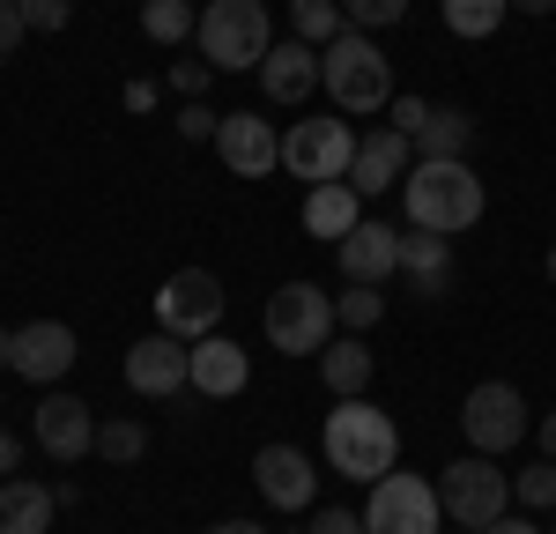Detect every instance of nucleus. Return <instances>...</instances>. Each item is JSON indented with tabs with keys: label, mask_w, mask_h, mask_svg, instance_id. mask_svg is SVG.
I'll return each instance as SVG.
<instances>
[{
	"label": "nucleus",
	"mask_w": 556,
	"mask_h": 534,
	"mask_svg": "<svg viewBox=\"0 0 556 534\" xmlns=\"http://www.w3.org/2000/svg\"><path fill=\"white\" fill-rule=\"evenodd\" d=\"M401 201H408V230H438V238H460L482 223V178L453 156V164H416L401 178Z\"/></svg>",
	"instance_id": "1"
},
{
	"label": "nucleus",
	"mask_w": 556,
	"mask_h": 534,
	"mask_svg": "<svg viewBox=\"0 0 556 534\" xmlns=\"http://www.w3.org/2000/svg\"><path fill=\"white\" fill-rule=\"evenodd\" d=\"M327 460H334V475L349 483H379L393 475V460H401V431H393V416L371 408V400H334V416H327Z\"/></svg>",
	"instance_id": "2"
},
{
	"label": "nucleus",
	"mask_w": 556,
	"mask_h": 534,
	"mask_svg": "<svg viewBox=\"0 0 556 534\" xmlns=\"http://www.w3.org/2000/svg\"><path fill=\"white\" fill-rule=\"evenodd\" d=\"M319 89L342 112H379V104H393V60L379 52V38L342 30V38L319 52Z\"/></svg>",
	"instance_id": "3"
},
{
	"label": "nucleus",
	"mask_w": 556,
	"mask_h": 534,
	"mask_svg": "<svg viewBox=\"0 0 556 534\" xmlns=\"http://www.w3.org/2000/svg\"><path fill=\"white\" fill-rule=\"evenodd\" d=\"M438 505H445V520L453 527H497L505 520V505H513V475H505V460H490V453H468V460H453L445 475H438Z\"/></svg>",
	"instance_id": "4"
},
{
	"label": "nucleus",
	"mask_w": 556,
	"mask_h": 534,
	"mask_svg": "<svg viewBox=\"0 0 556 534\" xmlns=\"http://www.w3.org/2000/svg\"><path fill=\"white\" fill-rule=\"evenodd\" d=\"M193 38H201V60H208V67H260V60L275 52L267 0H208Z\"/></svg>",
	"instance_id": "5"
},
{
	"label": "nucleus",
	"mask_w": 556,
	"mask_h": 534,
	"mask_svg": "<svg viewBox=\"0 0 556 534\" xmlns=\"http://www.w3.org/2000/svg\"><path fill=\"white\" fill-rule=\"evenodd\" d=\"M334 297L319 290V282H282L275 297H267V342L282 356H319L334 342Z\"/></svg>",
	"instance_id": "6"
},
{
	"label": "nucleus",
	"mask_w": 556,
	"mask_h": 534,
	"mask_svg": "<svg viewBox=\"0 0 556 534\" xmlns=\"http://www.w3.org/2000/svg\"><path fill=\"white\" fill-rule=\"evenodd\" d=\"M460 438H468L475 453H490V460H505V453L527 438V400H519L513 379L468 386V400H460Z\"/></svg>",
	"instance_id": "7"
},
{
	"label": "nucleus",
	"mask_w": 556,
	"mask_h": 534,
	"mask_svg": "<svg viewBox=\"0 0 556 534\" xmlns=\"http://www.w3.org/2000/svg\"><path fill=\"white\" fill-rule=\"evenodd\" d=\"M156 327L178 334V342H201L223 327V282H215L208 267H178L172 282L156 290Z\"/></svg>",
	"instance_id": "8"
},
{
	"label": "nucleus",
	"mask_w": 556,
	"mask_h": 534,
	"mask_svg": "<svg viewBox=\"0 0 556 534\" xmlns=\"http://www.w3.org/2000/svg\"><path fill=\"white\" fill-rule=\"evenodd\" d=\"M438 490L424 475H379L371 483V505H364V534H438Z\"/></svg>",
	"instance_id": "9"
},
{
	"label": "nucleus",
	"mask_w": 556,
	"mask_h": 534,
	"mask_svg": "<svg viewBox=\"0 0 556 534\" xmlns=\"http://www.w3.org/2000/svg\"><path fill=\"white\" fill-rule=\"evenodd\" d=\"M349 156H356V134L342 119H298V127L282 134V171H298L304 186L349 178Z\"/></svg>",
	"instance_id": "10"
},
{
	"label": "nucleus",
	"mask_w": 556,
	"mask_h": 534,
	"mask_svg": "<svg viewBox=\"0 0 556 534\" xmlns=\"http://www.w3.org/2000/svg\"><path fill=\"white\" fill-rule=\"evenodd\" d=\"M253 483H260V505H275V512H312L319 468H312L304 445H260L253 453Z\"/></svg>",
	"instance_id": "11"
},
{
	"label": "nucleus",
	"mask_w": 556,
	"mask_h": 534,
	"mask_svg": "<svg viewBox=\"0 0 556 534\" xmlns=\"http://www.w3.org/2000/svg\"><path fill=\"white\" fill-rule=\"evenodd\" d=\"M8 371L30 379V386H60V379L75 371V327H60V319H30V327H15V342H8Z\"/></svg>",
	"instance_id": "12"
},
{
	"label": "nucleus",
	"mask_w": 556,
	"mask_h": 534,
	"mask_svg": "<svg viewBox=\"0 0 556 534\" xmlns=\"http://www.w3.org/2000/svg\"><path fill=\"white\" fill-rule=\"evenodd\" d=\"M186 356H193V342H178V334H141L127 349V386L134 394H149V400H164V394H178L186 386Z\"/></svg>",
	"instance_id": "13"
},
{
	"label": "nucleus",
	"mask_w": 556,
	"mask_h": 534,
	"mask_svg": "<svg viewBox=\"0 0 556 534\" xmlns=\"http://www.w3.org/2000/svg\"><path fill=\"white\" fill-rule=\"evenodd\" d=\"M334 253H342V275H349V282L386 290V275H401V230H393V223H379V216H364L342 245H334Z\"/></svg>",
	"instance_id": "14"
},
{
	"label": "nucleus",
	"mask_w": 556,
	"mask_h": 534,
	"mask_svg": "<svg viewBox=\"0 0 556 534\" xmlns=\"http://www.w3.org/2000/svg\"><path fill=\"white\" fill-rule=\"evenodd\" d=\"M215 149H223V164H230L238 178H267L275 164H282V134L267 127L260 112H230L223 134H215Z\"/></svg>",
	"instance_id": "15"
},
{
	"label": "nucleus",
	"mask_w": 556,
	"mask_h": 534,
	"mask_svg": "<svg viewBox=\"0 0 556 534\" xmlns=\"http://www.w3.org/2000/svg\"><path fill=\"white\" fill-rule=\"evenodd\" d=\"M38 445L52 460H83L97 453V416L83 408V394H45L38 400Z\"/></svg>",
	"instance_id": "16"
},
{
	"label": "nucleus",
	"mask_w": 556,
	"mask_h": 534,
	"mask_svg": "<svg viewBox=\"0 0 556 534\" xmlns=\"http://www.w3.org/2000/svg\"><path fill=\"white\" fill-rule=\"evenodd\" d=\"M408 134H393V127H379V134H364L356 141V156H349V186L371 201V193H386V186H401L408 178Z\"/></svg>",
	"instance_id": "17"
},
{
	"label": "nucleus",
	"mask_w": 556,
	"mask_h": 534,
	"mask_svg": "<svg viewBox=\"0 0 556 534\" xmlns=\"http://www.w3.org/2000/svg\"><path fill=\"white\" fill-rule=\"evenodd\" d=\"M245 379H253V364H245V349H238V342H223V334H201V342H193V356H186V386H201L208 400L245 394Z\"/></svg>",
	"instance_id": "18"
},
{
	"label": "nucleus",
	"mask_w": 556,
	"mask_h": 534,
	"mask_svg": "<svg viewBox=\"0 0 556 534\" xmlns=\"http://www.w3.org/2000/svg\"><path fill=\"white\" fill-rule=\"evenodd\" d=\"M298 223H304V238H327V245H342L349 230L364 223V193H356L349 178H327V186H312V193H304Z\"/></svg>",
	"instance_id": "19"
},
{
	"label": "nucleus",
	"mask_w": 556,
	"mask_h": 534,
	"mask_svg": "<svg viewBox=\"0 0 556 534\" xmlns=\"http://www.w3.org/2000/svg\"><path fill=\"white\" fill-rule=\"evenodd\" d=\"M260 89H267V104H304V97L319 89V52L304 38L275 44V52L260 60Z\"/></svg>",
	"instance_id": "20"
},
{
	"label": "nucleus",
	"mask_w": 556,
	"mask_h": 534,
	"mask_svg": "<svg viewBox=\"0 0 556 534\" xmlns=\"http://www.w3.org/2000/svg\"><path fill=\"white\" fill-rule=\"evenodd\" d=\"M60 512V490L30 483V475H8L0 483V534H45Z\"/></svg>",
	"instance_id": "21"
},
{
	"label": "nucleus",
	"mask_w": 556,
	"mask_h": 534,
	"mask_svg": "<svg viewBox=\"0 0 556 534\" xmlns=\"http://www.w3.org/2000/svg\"><path fill=\"white\" fill-rule=\"evenodd\" d=\"M401 275H408L424 297H438V290L453 282V245H445L438 230H401Z\"/></svg>",
	"instance_id": "22"
},
{
	"label": "nucleus",
	"mask_w": 556,
	"mask_h": 534,
	"mask_svg": "<svg viewBox=\"0 0 556 534\" xmlns=\"http://www.w3.org/2000/svg\"><path fill=\"white\" fill-rule=\"evenodd\" d=\"M319 386H327V394H342V400H356L364 386H371V342H364V334L327 342V349H319Z\"/></svg>",
	"instance_id": "23"
},
{
	"label": "nucleus",
	"mask_w": 556,
	"mask_h": 534,
	"mask_svg": "<svg viewBox=\"0 0 556 534\" xmlns=\"http://www.w3.org/2000/svg\"><path fill=\"white\" fill-rule=\"evenodd\" d=\"M475 141V119L460 112V104H430L424 134H416V149H424V164H453L460 149Z\"/></svg>",
	"instance_id": "24"
},
{
	"label": "nucleus",
	"mask_w": 556,
	"mask_h": 534,
	"mask_svg": "<svg viewBox=\"0 0 556 534\" xmlns=\"http://www.w3.org/2000/svg\"><path fill=\"white\" fill-rule=\"evenodd\" d=\"M290 30H298L312 52H327V44L349 30V15H342V0H290Z\"/></svg>",
	"instance_id": "25"
},
{
	"label": "nucleus",
	"mask_w": 556,
	"mask_h": 534,
	"mask_svg": "<svg viewBox=\"0 0 556 534\" xmlns=\"http://www.w3.org/2000/svg\"><path fill=\"white\" fill-rule=\"evenodd\" d=\"M453 38H497V23L513 15V0H438Z\"/></svg>",
	"instance_id": "26"
},
{
	"label": "nucleus",
	"mask_w": 556,
	"mask_h": 534,
	"mask_svg": "<svg viewBox=\"0 0 556 534\" xmlns=\"http://www.w3.org/2000/svg\"><path fill=\"white\" fill-rule=\"evenodd\" d=\"M201 30V15L186 8V0H141V38H156V44H186Z\"/></svg>",
	"instance_id": "27"
},
{
	"label": "nucleus",
	"mask_w": 556,
	"mask_h": 534,
	"mask_svg": "<svg viewBox=\"0 0 556 534\" xmlns=\"http://www.w3.org/2000/svg\"><path fill=\"white\" fill-rule=\"evenodd\" d=\"M334 319H342L349 334H364V327H379V319H386V290H371V282H349L342 297H334Z\"/></svg>",
	"instance_id": "28"
},
{
	"label": "nucleus",
	"mask_w": 556,
	"mask_h": 534,
	"mask_svg": "<svg viewBox=\"0 0 556 534\" xmlns=\"http://www.w3.org/2000/svg\"><path fill=\"white\" fill-rule=\"evenodd\" d=\"M97 453H104L112 468H134V460L149 453V431H141V423H97Z\"/></svg>",
	"instance_id": "29"
},
{
	"label": "nucleus",
	"mask_w": 556,
	"mask_h": 534,
	"mask_svg": "<svg viewBox=\"0 0 556 534\" xmlns=\"http://www.w3.org/2000/svg\"><path fill=\"white\" fill-rule=\"evenodd\" d=\"M513 497H519V505H534V512H556V460L519 468V475H513Z\"/></svg>",
	"instance_id": "30"
},
{
	"label": "nucleus",
	"mask_w": 556,
	"mask_h": 534,
	"mask_svg": "<svg viewBox=\"0 0 556 534\" xmlns=\"http://www.w3.org/2000/svg\"><path fill=\"white\" fill-rule=\"evenodd\" d=\"M349 30H393L401 15H408V0H342Z\"/></svg>",
	"instance_id": "31"
},
{
	"label": "nucleus",
	"mask_w": 556,
	"mask_h": 534,
	"mask_svg": "<svg viewBox=\"0 0 556 534\" xmlns=\"http://www.w3.org/2000/svg\"><path fill=\"white\" fill-rule=\"evenodd\" d=\"M424 119H430V104H424V97H401V89H393V104H386V127L416 141V134H424Z\"/></svg>",
	"instance_id": "32"
},
{
	"label": "nucleus",
	"mask_w": 556,
	"mask_h": 534,
	"mask_svg": "<svg viewBox=\"0 0 556 534\" xmlns=\"http://www.w3.org/2000/svg\"><path fill=\"white\" fill-rule=\"evenodd\" d=\"M15 8L30 30H67V15H75V0H15Z\"/></svg>",
	"instance_id": "33"
},
{
	"label": "nucleus",
	"mask_w": 556,
	"mask_h": 534,
	"mask_svg": "<svg viewBox=\"0 0 556 534\" xmlns=\"http://www.w3.org/2000/svg\"><path fill=\"white\" fill-rule=\"evenodd\" d=\"M304 534H364V512H349V505H319V512L304 520Z\"/></svg>",
	"instance_id": "34"
},
{
	"label": "nucleus",
	"mask_w": 556,
	"mask_h": 534,
	"mask_svg": "<svg viewBox=\"0 0 556 534\" xmlns=\"http://www.w3.org/2000/svg\"><path fill=\"white\" fill-rule=\"evenodd\" d=\"M178 134H186V141H215V134H223V119H215V112H208V97L178 112Z\"/></svg>",
	"instance_id": "35"
},
{
	"label": "nucleus",
	"mask_w": 556,
	"mask_h": 534,
	"mask_svg": "<svg viewBox=\"0 0 556 534\" xmlns=\"http://www.w3.org/2000/svg\"><path fill=\"white\" fill-rule=\"evenodd\" d=\"M172 89H186V104H201V97H208V67H201V60H178Z\"/></svg>",
	"instance_id": "36"
},
{
	"label": "nucleus",
	"mask_w": 556,
	"mask_h": 534,
	"mask_svg": "<svg viewBox=\"0 0 556 534\" xmlns=\"http://www.w3.org/2000/svg\"><path fill=\"white\" fill-rule=\"evenodd\" d=\"M23 38H30V23H23V8H15V0H0V60H8V52H15Z\"/></svg>",
	"instance_id": "37"
},
{
	"label": "nucleus",
	"mask_w": 556,
	"mask_h": 534,
	"mask_svg": "<svg viewBox=\"0 0 556 534\" xmlns=\"http://www.w3.org/2000/svg\"><path fill=\"white\" fill-rule=\"evenodd\" d=\"M119 104H127L134 119H141V112H149V104H156V82H127V97H119Z\"/></svg>",
	"instance_id": "38"
},
{
	"label": "nucleus",
	"mask_w": 556,
	"mask_h": 534,
	"mask_svg": "<svg viewBox=\"0 0 556 534\" xmlns=\"http://www.w3.org/2000/svg\"><path fill=\"white\" fill-rule=\"evenodd\" d=\"M15 460H23V445H15V431H8V423H0V483H8V475H15Z\"/></svg>",
	"instance_id": "39"
},
{
	"label": "nucleus",
	"mask_w": 556,
	"mask_h": 534,
	"mask_svg": "<svg viewBox=\"0 0 556 534\" xmlns=\"http://www.w3.org/2000/svg\"><path fill=\"white\" fill-rule=\"evenodd\" d=\"M534 438H542V460H556V408L542 416V431H534Z\"/></svg>",
	"instance_id": "40"
},
{
	"label": "nucleus",
	"mask_w": 556,
	"mask_h": 534,
	"mask_svg": "<svg viewBox=\"0 0 556 534\" xmlns=\"http://www.w3.org/2000/svg\"><path fill=\"white\" fill-rule=\"evenodd\" d=\"M482 534H542V527H534V520H513V512H505L497 527H482Z\"/></svg>",
	"instance_id": "41"
},
{
	"label": "nucleus",
	"mask_w": 556,
	"mask_h": 534,
	"mask_svg": "<svg viewBox=\"0 0 556 534\" xmlns=\"http://www.w3.org/2000/svg\"><path fill=\"white\" fill-rule=\"evenodd\" d=\"M208 534H267V527H260V520H215Z\"/></svg>",
	"instance_id": "42"
},
{
	"label": "nucleus",
	"mask_w": 556,
	"mask_h": 534,
	"mask_svg": "<svg viewBox=\"0 0 556 534\" xmlns=\"http://www.w3.org/2000/svg\"><path fill=\"white\" fill-rule=\"evenodd\" d=\"M513 8H527V15H556V0H513Z\"/></svg>",
	"instance_id": "43"
},
{
	"label": "nucleus",
	"mask_w": 556,
	"mask_h": 534,
	"mask_svg": "<svg viewBox=\"0 0 556 534\" xmlns=\"http://www.w3.org/2000/svg\"><path fill=\"white\" fill-rule=\"evenodd\" d=\"M8 342H15V327H0V364H8Z\"/></svg>",
	"instance_id": "44"
},
{
	"label": "nucleus",
	"mask_w": 556,
	"mask_h": 534,
	"mask_svg": "<svg viewBox=\"0 0 556 534\" xmlns=\"http://www.w3.org/2000/svg\"><path fill=\"white\" fill-rule=\"evenodd\" d=\"M549 282H556V245H549Z\"/></svg>",
	"instance_id": "45"
},
{
	"label": "nucleus",
	"mask_w": 556,
	"mask_h": 534,
	"mask_svg": "<svg viewBox=\"0 0 556 534\" xmlns=\"http://www.w3.org/2000/svg\"><path fill=\"white\" fill-rule=\"evenodd\" d=\"M290 534H304V527H290Z\"/></svg>",
	"instance_id": "46"
}]
</instances>
